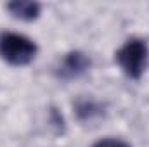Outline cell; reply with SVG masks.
<instances>
[{
  "label": "cell",
  "instance_id": "cell-1",
  "mask_svg": "<svg viewBox=\"0 0 149 147\" xmlns=\"http://www.w3.org/2000/svg\"><path fill=\"white\" fill-rule=\"evenodd\" d=\"M37 55V45L21 33H0V57L10 66H26Z\"/></svg>",
  "mask_w": 149,
  "mask_h": 147
},
{
  "label": "cell",
  "instance_id": "cell-2",
  "mask_svg": "<svg viewBox=\"0 0 149 147\" xmlns=\"http://www.w3.org/2000/svg\"><path fill=\"white\" fill-rule=\"evenodd\" d=\"M148 54L149 50L146 42L139 38H132L125 42V45H121L120 50L116 52V62L120 64V68L128 78L139 80L146 69Z\"/></svg>",
  "mask_w": 149,
  "mask_h": 147
},
{
  "label": "cell",
  "instance_id": "cell-3",
  "mask_svg": "<svg viewBox=\"0 0 149 147\" xmlns=\"http://www.w3.org/2000/svg\"><path fill=\"white\" fill-rule=\"evenodd\" d=\"M90 68V59L83 54V52H70L61 66H59V76L64 80H71V78H78L80 74H83L87 69Z\"/></svg>",
  "mask_w": 149,
  "mask_h": 147
},
{
  "label": "cell",
  "instance_id": "cell-4",
  "mask_svg": "<svg viewBox=\"0 0 149 147\" xmlns=\"http://www.w3.org/2000/svg\"><path fill=\"white\" fill-rule=\"evenodd\" d=\"M7 9H9V12L14 17L23 19V21H33V19H37L38 16H40V10H42L40 3H37V2H23V0L10 2L7 5Z\"/></svg>",
  "mask_w": 149,
  "mask_h": 147
},
{
  "label": "cell",
  "instance_id": "cell-5",
  "mask_svg": "<svg viewBox=\"0 0 149 147\" xmlns=\"http://www.w3.org/2000/svg\"><path fill=\"white\" fill-rule=\"evenodd\" d=\"M74 112H76V116H78L81 121H87V119H92V118H95V116H101V114H102V106H101L97 101L81 99V101L76 102Z\"/></svg>",
  "mask_w": 149,
  "mask_h": 147
},
{
  "label": "cell",
  "instance_id": "cell-6",
  "mask_svg": "<svg viewBox=\"0 0 149 147\" xmlns=\"http://www.w3.org/2000/svg\"><path fill=\"white\" fill-rule=\"evenodd\" d=\"M92 147H130L127 142L120 140V139H102L99 142H95Z\"/></svg>",
  "mask_w": 149,
  "mask_h": 147
}]
</instances>
